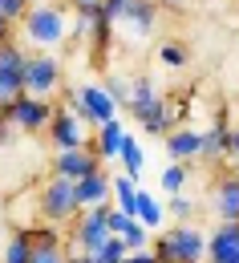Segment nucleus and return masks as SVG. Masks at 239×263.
Returning a JSON list of instances; mask_svg holds the SVG:
<instances>
[{
    "label": "nucleus",
    "instance_id": "obj_1",
    "mask_svg": "<svg viewBox=\"0 0 239 263\" xmlns=\"http://www.w3.org/2000/svg\"><path fill=\"white\" fill-rule=\"evenodd\" d=\"M16 33L25 36L21 45H33L36 53H57L69 41V12L57 0H33L16 21Z\"/></svg>",
    "mask_w": 239,
    "mask_h": 263
},
{
    "label": "nucleus",
    "instance_id": "obj_2",
    "mask_svg": "<svg viewBox=\"0 0 239 263\" xmlns=\"http://www.w3.org/2000/svg\"><path fill=\"white\" fill-rule=\"evenodd\" d=\"M150 251L158 255V263H199L207 255V231L191 219L158 227V235L150 239Z\"/></svg>",
    "mask_w": 239,
    "mask_h": 263
},
{
    "label": "nucleus",
    "instance_id": "obj_3",
    "mask_svg": "<svg viewBox=\"0 0 239 263\" xmlns=\"http://www.w3.org/2000/svg\"><path fill=\"white\" fill-rule=\"evenodd\" d=\"M130 118H134L138 126L146 134H171V109H167V101H162V93H158V85L150 81V77H138V81H130Z\"/></svg>",
    "mask_w": 239,
    "mask_h": 263
},
{
    "label": "nucleus",
    "instance_id": "obj_4",
    "mask_svg": "<svg viewBox=\"0 0 239 263\" xmlns=\"http://www.w3.org/2000/svg\"><path fill=\"white\" fill-rule=\"evenodd\" d=\"M77 195H73V182L61 178V174H53L41 191H36V219L41 223H57V227H65L77 219Z\"/></svg>",
    "mask_w": 239,
    "mask_h": 263
},
{
    "label": "nucleus",
    "instance_id": "obj_5",
    "mask_svg": "<svg viewBox=\"0 0 239 263\" xmlns=\"http://www.w3.org/2000/svg\"><path fill=\"white\" fill-rule=\"evenodd\" d=\"M65 93V105L94 130V126H102L109 118H118V105L114 98L105 93V85H94V81H85V85H77V89H61Z\"/></svg>",
    "mask_w": 239,
    "mask_h": 263
},
{
    "label": "nucleus",
    "instance_id": "obj_6",
    "mask_svg": "<svg viewBox=\"0 0 239 263\" xmlns=\"http://www.w3.org/2000/svg\"><path fill=\"white\" fill-rule=\"evenodd\" d=\"M25 61H29V45H21V36L0 45V109H8L25 93Z\"/></svg>",
    "mask_w": 239,
    "mask_h": 263
},
{
    "label": "nucleus",
    "instance_id": "obj_7",
    "mask_svg": "<svg viewBox=\"0 0 239 263\" xmlns=\"http://www.w3.org/2000/svg\"><path fill=\"white\" fill-rule=\"evenodd\" d=\"M65 81V69H61V57L57 53H29L25 61V93L33 98H53Z\"/></svg>",
    "mask_w": 239,
    "mask_h": 263
},
{
    "label": "nucleus",
    "instance_id": "obj_8",
    "mask_svg": "<svg viewBox=\"0 0 239 263\" xmlns=\"http://www.w3.org/2000/svg\"><path fill=\"white\" fill-rule=\"evenodd\" d=\"M109 206H114V202H98V206L77 211V219L69 223V247H77V251H98L105 239H109V227H105Z\"/></svg>",
    "mask_w": 239,
    "mask_h": 263
},
{
    "label": "nucleus",
    "instance_id": "obj_9",
    "mask_svg": "<svg viewBox=\"0 0 239 263\" xmlns=\"http://www.w3.org/2000/svg\"><path fill=\"white\" fill-rule=\"evenodd\" d=\"M4 114H8V122H12L16 134H41L45 126H49V118H53V101L49 98H33V93H21Z\"/></svg>",
    "mask_w": 239,
    "mask_h": 263
},
{
    "label": "nucleus",
    "instance_id": "obj_10",
    "mask_svg": "<svg viewBox=\"0 0 239 263\" xmlns=\"http://www.w3.org/2000/svg\"><path fill=\"white\" fill-rule=\"evenodd\" d=\"M45 134H49V146H53V150H77V146H85V122H81L69 105L65 109H53Z\"/></svg>",
    "mask_w": 239,
    "mask_h": 263
},
{
    "label": "nucleus",
    "instance_id": "obj_11",
    "mask_svg": "<svg viewBox=\"0 0 239 263\" xmlns=\"http://www.w3.org/2000/svg\"><path fill=\"white\" fill-rule=\"evenodd\" d=\"M207 263H239V219L215 223L207 231Z\"/></svg>",
    "mask_w": 239,
    "mask_h": 263
},
{
    "label": "nucleus",
    "instance_id": "obj_12",
    "mask_svg": "<svg viewBox=\"0 0 239 263\" xmlns=\"http://www.w3.org/2000/svg\"><path fill=\"white\" fill-rule=\"evenodd\" d=\"M94 170H102V158H98L89 146L57 150V158H53V174H61L69 182H77V178H85V174H94Z\"/></svg>",
    "mask_w": 239,
    "mask_h": 263
},
{
    "label": "nucleus",
    "instance_id": "obj_13",
    "mask_svg": "<svg viewBox=\"0 0 239 263\" xmlns=\"http://www.w3.org/2000/svg\"><path fill=\"white\" fill-rule=\"evenodd\" d=\"M211 211L219 223L239 219V174H223L211 182Z\"/></svg>",
    "mask_w": 239,
    "mask_h": 263
},
{
    "label": "nucleus",
    "instance_id": "obj_14",
    "mask_svg": "<svg viewBox=\"0 0 239 263\" xmlns=\"http://www.w3.org/2000/svg\"><path fill=\"white\" fill-rule=\"evenodd\" d=\"M158 12H162V8H158L154 0H130V4H126V12H122L114 25L130 29V36H138V41H142V36H150L154 21H158Z\"/></svg>",
    "mask_w": 239,
    "mask_h": 263
},
{
    "label": "nucleus",
    "instance_id": "obj_15",
    "mask_svg": "<svg viewBox=\"0 0 239 263\" xmlns=\"http://www.w3.org/2000/svg\"><path fill=\"white\" fill-rule=\"evenodd\" d=\"M199 150H203V130H195V126H178V130L167 134V154H171L174 162H199Z\"/></svg>",
    "mask_w": 239,
    "mask_h": 263
},
{
    "label": "nucleus",
    "instance_id": "obj_16",
    "mask_svg": "<svg viewBox=\"0 0 239 263\" xmlns=\"http://www.w3.org/2000/svg\"><path fill=\"white\" fill-rule=\"evenodd\" d=\"M122 118H109L102 126H94V142H89V150L102 158V162H118V146H122Z\"/></svg>",
    "mask_w": 239,
    "mask_h": 263
},
{
    "label": "nucleus",
    "instance_id": "obj_17",
    "mask_svg": "<svg viewBox=\"0 0 239 263\" xmlns=\"http://www.w3.org/2000/svg\"><path fill=\"white\" fill-rule=\"evenodd\" d=\"M73 195H77V206H98V202H109V174L105 170H94L85 178L73 182Z\"/></svg>",
    "mask_w": 239,
    "mask_h": 263
},
{
    "label": "nucleus",
    "instance_id": "obj_18",
    "mask_svg": "<svg viewBox=\"0 0 239 263\" xmlns=\"http://www.w3.org/2000/svg\"><path fill=\"white\" fill-rule=\"evenodd\" d=\"M134 219H138V223H142L146 231H150V235H154L158 227H167V206H162L158 198L150 195V191H138V206H134Z\"/></svg>",
    "mask_w": 239,
    "mask_h": 263
},
{
    "label": "nucleus",
    "instance_id": "obj_19",
    "mask_svg": "<svg viewBox=\"0 0 239 263\" xmlns=\"http://www.w3.org/2000/svg\"><path fill=\"white\" fill-rule=\"evenodd\" d=\"M109 202H114L118 211L134 215V206H138V178H130V174H114V178H109Z\"/></svg>",
    "mask_w": 239,
    "mask_h": 263
},
{
    "label": "nucleus",
    "instance_id": "obj_20",
    "mask_svg": "<svg viewBox=\"0 0 239 263\" xmlns=\"http://www.w3.org/2000/svg\"><path fill=\"white\" fill-rule=\"evenodd\" d=\"M227 134L231 126L219 118L211 130H203V150H199V162H215V158H227Z\"/></svg>",
    "mask_w": 239,
    "mask_h": 263
},
{
    "label": "nucleus",
    "instance_id": "obj_21",
    "mask_svg": "<svg viewBox=\"0 0 239 263\" xmlns=\"http://www.w3.org/2000/svg\"><path fill=\"white\" fill-rule=\"evenodd\" d=\"M118 162H122V174H130V178H138V174H142V166H146V154H142V146H138L134 134H122V146H118Z\"/></svg>",
    "mask_w": 239,
    "mask_h": 263
},
{
    "label": "nucleus",
    "instance_id": "obj_22",
    "mask_svg": "<svg viewBox=\"0 0 239 263\" xmlns=\"http://www.w3.org/2000/svg\"><path fill=\"white\" fill-rule=\"evenodd\" d=\"M0 263H33V239H29V231L21 227V223L12 227V239H8Z\"/></svg>",
    "mask_w": 239,
    "mask_h": 263
},
{
    "label": "nucleus",
    "instance_id": "obj_23",
    "mask_svg": "<svg viewBox=\"0 0 239 263\" xmlns=\"http://www.w3.org/2000/svg\"><path fill=\"white\" fill-rule=\"evenodd\" d=\"M122 255H126V243H122V235H109V239H105L98 251H89V259H94V263H118Z\"/></svg>",
    "mask_w": 239,
    "mask_h": 263
},
{
    "label": "nucleus",
    "instance_id": "obj_24",
    "mask_svg": "<svg viewBox=\"0 0 239 263\" xmlns=\"http://www.w3.org/2000/svg\"><path fill=\"white\" fill-rule=\"evenodd\" d=\"M69 243H33V263H65Z\"/></svg>",
    "mask_w": 239,
    "mask_h": 263
},
{
    "label": "nucleus",
    "instance_id": "obj_25",
    "mask_svg": "<svg viewBox=\"0 0 239 263\" xmlns=\"http://www.w3.org/2000/svg\"><path fill=\"white\" fill-rule=\"evenodd\" d=\"M158 61L167 69H182L187 61H191V53H187V45H178V41H167L162 49H158Z\"/></svg>",
    "mask_w": 239,
    "mask_h": 263
},
{
    "label": "nucleus",
    "instance_id": "obj_26",
    "mask_svg": "<svg viewBox=\"0 0 239 263\" xmlns=\"http://www.w3.org/2000/svg\"><path fill=\"white\" fill-rule=\"evenodd\" d=\"M167 215H171L174 223H187V219H195V198L191 195H171V202H167Z\"/></svg>",
    "mask_w": 239,
    "mask_h": 263
},
{
    "label": "nucleus",
    "instance_id": "obj_27",
    "mask_svg": "<svg viewBox=\"0 0 239 263\" xmlns=\"http://www.w3.org/2000/svg\"><path fill=\"white\" fill-rule=\"evenodd\" d=\"M187 174H191L187 162H171L167 170H162V191H167V195H178V191L187 186Z\"/></svg>",
    "mask_w": 239,
    "mask_h": 263
},
{
    "label": "nucleus",
    "instance_id": "obj_28",
    "mask_svg": "<svg viewBox=\"0 0 239 263\" xmlns=\"http://www.w3.org/2000/svg\"><path fill=\"white\" fill-rule=\"evenodd\" d=\"M122 243H126V251H142V247H150V231L142 227V223H130V227L122 231Z\"/></svg>",
    "mask_w": 239,
    "mask_h": 263
},
{
    "label": "nucleus",
    "instance_id": "obj_29",
    "mask_svg": "<svg viewBox=\"0 0 239 263\" xmlns=\"http://www.w3.org/2000/svg\"><path fill=\"white\" fill-rule=\"evenodd\" d=\"M105 93L114 98V105H118V109H126V105H130V81H122V77H109V81H105Z\"/></svg>",
    "mask_w": 239,
    "mask_h": 263
},
{
    "label": "nucleus",
    "instance_id": "obj_30",
    "mask_svg": "<svg viewBox=\"0 0 239 263\" xmlns=\"http://www.w3.org/2000/svg\"><path fill=\"white\" fill-rule=\"evenodd\" d=\"M25 8H29V0H0V16H4V21H12V25L25 16Z\"/></svg>",
    "mask_w": 239,
    "mask_h": 263
},
{
    "label": "nucleus",
    "instance_id": "obj_31",
    "mask_svg": "<svg viewBox=\"0 0 239 263\" xmlns=\"http://www.w3.org/2000/svg\"><path fill=\"white\" fill-rule=\"evenodd\" d=\"M118 263H158V255H154L150 247H142V251H126Z\"/></svg>",
    "mask_w": 239,
    "mask_h": 263
},
{
    "label": "nucleus",
    "instance_id": "obj_32",
    "mask_svg": "<svg viewBox=\"0 0 239 263\" xmlns=\"http://www.w3.org/2000/svg\"><path fill=\"white\" fill-rule=\"evenodd\" d=\"M69 8L81 16H94V12H102V0H69Z\"/></svg>",
    "mask_w": 239,
    "mask_h": 263
},
{
    "label": "nucleus",
    "instance_id": "obj_33",
    "mask_svg": "<svg viewBox=\"0 0 239 263\" xmlns=\"http://www.w3.org/2000/svg\"><path fill=\"white\" fill-rule=\"evenodd\" d=\"M227 158H239V130L231 126V134H227Z\"/></svg>",
    "mask_w": 239,
    "mask_h": 263
},
{
    "label": "nucleus",
    "instance_id": "obj_34",
    "mask_svg": "<svg viewBox=\"0 0 239 263\" xmlns=\"http://www.w3.org/2000/svg\"><path fill=\"white\" fill-rule=\"evenodd\" d=\"M12 36H16V25L0 16V45H4V41H12Z\"/></svg>",
    "mask_w": 239,
    "mask_h": 263
},
{
    "label": "nucleus",
    "instance_id": "obj_35",
    "mask_svg": "<svg viewBox=\"0 0 239 263\" xmlns=\"http://www.w3.org/2000/svg\"><path fill=\"white\" fill-rule=\"evenodd\" d=\"M65 263H94V259H89V251H77V247H69Z\"/></svg>",
    "mask_w": 239,
    "mask_h": 263
},
{
    "label": "nucleus",
    "instance_id": "obj_36",
    "mask_svg": "<svg viewBox=\"0 0 239 263\" xmlns=\"http://www.w3.org/2000/svg\"><path fill=\"white\" fill-rule=\"evenodd\" d=\"M154 4H158V8H171V12H182L191 0H154Z\"/></svg>",
    "mask_w": 239,
    "mask_h": 263
},
{
    "label": "nucleus",
    "instance_id": "obj_37",
    "mask_svg": "<svg viewBox=\"0 0 239 263\" xmlns=\"http://www.w3.org/2000/svg\"><path fill=\"white\" fill-rule=\"evenodd\" d=\"M29 4H33V0H29Z\"/></svg>",
    "mask_w": 239,
    "mask_h": 263
}]
</instances>
